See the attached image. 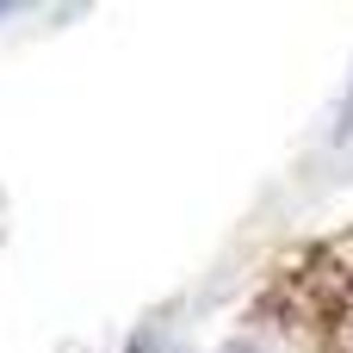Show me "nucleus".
I'll return each instance as SVG.
<instances>
[{
	"label": "nucleus",
	"mask_w": 353,
	"mask_h": 353,
	"mask_svg": "<svg viewBox=\"0 0 353 353\" xmlns=\"http://www.w3.org/2000/svg\"><path fill=\"white\" fill-rule=\"evenodd\" d=\"M230 353H254V347H230Z\"/></svg>",
	"instance_id": "1"
}]
</instances>
